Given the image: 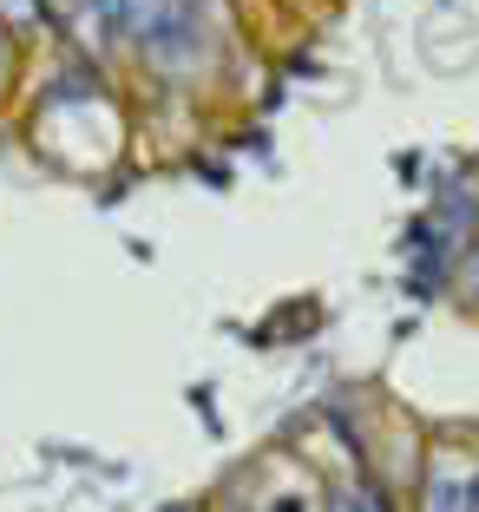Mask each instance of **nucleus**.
<instances>
[{"label": "nucleus", "mask_w": 479, "mask_h": 512, "mask_svg": "<svg viewBox=\"0 0 479 512\" xmlns=\"http://www.w3.org/2000/svg\"><path fill=\"white\" fill-rule=\"evenodd\" d=\"M125 40L151 66L184 73L204 46V14H197V0H125Z\"/></svg>", "instance_id": "1"}, {"label": "nucleus", "mask_w": 479, "mask_h": 512, "mask_svg": "<svg viewBox=\"0 0 479 512\" xmlns=\"http://www.w3.org/2000/svg\"><path fill=\"white\" fill-rule=\"evenodd\" d=\"M420 512H473V480L453 467H434L420 486Z\"/></svg>", "instance_id": "2"}, {"label": "nucleus", "mask_w": 479, "mask_h": 512, "mask_svg": "<svg viewBox=\"0 0 479 512\" xmlns=\"http://www.w3.org/2000/svg\"><path fill=\"white\" fill-rule=\"evenodd\" d=\"M322 512H394V506H388V493H381L375 480H355V486H335Z\"/></svg>", "instance_id": "3"}, {"label": "nucleus", "mask_w": 479, "mask_h": 512, "mask_svg": "<svg viewBox=\"0 0 479 512\" xmlns=\"http://www.w3.org/2000/svg\"><path fill=\"white\" fill-rule=\"evenodd\" d=\"M0 27L20 33V40H27V33H46V7L40 0H0Z\"/></svg>", "instance_id": "4"}, {"label": "nucleus", "mask_w": 479, "mask_h": 512, "mask_svg": "<svg viewBox=\"0 0 479 512\" xmlns=\"http://www.w3.org/2000/svg\"><path fill=\"white\" fill-rule=\"evenodd\" d=\"M14 79H20V33L0 27V99L14 92Z\"/></svg>", "instance_id": "5"}, {"label": "nucleus", "mask_w": 479, "mask_h": 512, "mask_svg": "<svg viewBox=\"0 0 479 512\" xmlns=\"http://www.w3.org/2000/svg\"><path fill=\"white\" fill-rule=\"evenodd\" d=\"M46 7V27H73V20L92 14V0H40Z\"/></svg>", "instance_id": "6"}, {"label": "nucleus", "mask_w": 479, "mask_h": 512, "mask_svg": "<svg viewBox=\"0 0 479 512\" xmlns=\"http://www.w3.org/2000/svg\"><path fill=\"white\" fill-rule=\"evenodd\" d=\"M473 512H479V480H473Z\"/></svg>", "instance_id": "7"}]
</instances>
